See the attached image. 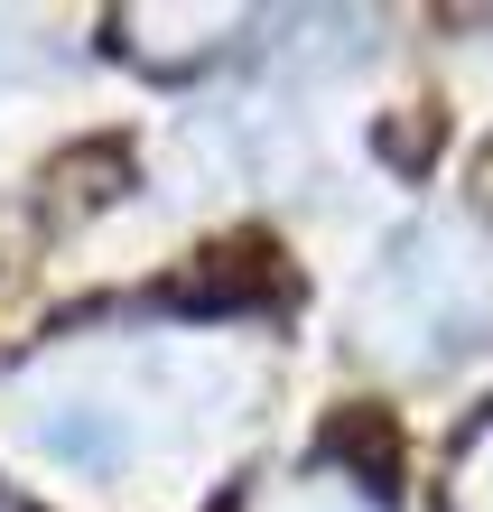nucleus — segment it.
<instances>
[{"label":"nucleus","instance_id":"1","mask_svg":"<svg viewBox=\"0 0 493 512\" xmlns=\"http://www.w3.org/2000/svg\"><path fill=\"white\" fill-rule=\"evenodd\" d=\"M382 345H400L410 364H438V354L475 345L493 326V261L466 243V233H410L382 280Z\"/></svg>","mask_w":493,"mask_h":512},{"label":"nucleus","instance_id":"2","mask_svg":"<svg viewBox=\"0 0 493 512\" xmlns=\"http://www.w3.org/2000/svg\"><path fill=\"white\" fill-rule=\"evenodd\" d=\"M28 457H47L56 475H75V485H121V475L140 466V410L112 401V391H56V401L28 410Z\"/></svg>","mask_w":493,"mask_h":512},{"label":"nucleus","instance_id":"3","mask_svg":"<svg viewBox=\"0 0 493 512\" xmlns=\"http://www.w3.org/2000/svg\"><path fill=\"white\" fill-rule=\"evenodd\" d=\"M484 494H493V466H484Z\"/></svg>","mask_w":493,"mask_h":512}]
</instances>
